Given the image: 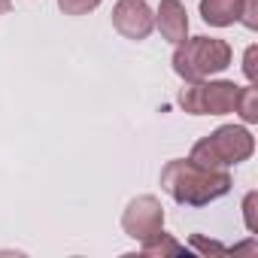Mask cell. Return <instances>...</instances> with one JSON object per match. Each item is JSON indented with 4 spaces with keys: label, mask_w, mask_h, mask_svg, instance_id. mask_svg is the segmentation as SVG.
I'll return each instance as SVG.
<instances>
[{
    "label": "cell",
    "mask_w": 258,
    "mask_h": 258,
    "mask_svg": "<svg viewBox=\"0 0 258 258\" xmlns=\"http://www.w3.org/2000/svg\"><path fill=\"white\" fill-rule=\"evenodd\" d=\"M255 55H258V49L249 46V52H246V76L249 79H255Z\"/></svg>",
    "instance_id": "obj_13"
},
{
    "label": "cell",
    "mask_w": 258,
    "mask_h": 258,
    "mask_svg": "<svg viewBox=\"0 0 258 258\" xmlns=\"http://www.w3.org/2000/svg\"><path fill=\"white\" fill-rule=\"evenodd\" d=\"M155 25H158V31H161L164 40H170V43H182L185 34H188V16H185V7L179 4V0H161Z\"/></svg>",
    "instance_id": "obj_7"
},
{
    "label": "cell",
    "mask_w": 258,
    "mask_h": 258,
    "mask_svg": "<svg viewBox=\"0 0 258 258\" xmlns=\"http://www.w3.org/2000/svg\"><path fill=\"white\" fill-rule=\"evenodd\" d=\"M252 204H255V195H249V198H246V225H249V231H255V216H252Z\"/></svg>",
    "instance_id": "obj_14"
},
{
    "label": "cell",
    "mask_w": 258,
    "mask_h": 258,
    "mask_svg": "<svg viewBox=\"0 0 258 258\" xmlns=\"http://www.w3.org/2000/svg\"><path fill=\"white\" fill-rule=\"evenodd\" d=\"M112 25L127 40H146L155 28V16L143 0H118V7L112 10Z\"/></svg>",
    "instance_id": "obj_6"
},
{
    "label": "cell",
    "mask_w": 258,
    "mask_h": 258,
    "mask_svg": "<svg viewBox=\"0 0 258 258\" xmlns=\"http://www.w3.org/2000/svg\"><path fill=\"white\" fill-rule=\"evenodd\" d=\"M237 94L240 88L234 82H201L198 79L188 88H182L179 103L185 106V112H195V115H222L234 109Z\"/></svg>",
    "instance_id": "obj_4"
},
{
    "label": "cell",
    "mask_w": 258,
    "mask_h": 258,
    "mask_svg": "<svg viewBox=\"0 0 258 258\" xmlns=\"http://www.w3.org/2000/svg\"><path fill=\"white\" fill-rule=\"evenodd\" d=\"M243 10V0H201V16L207 25L216 28H228L240 19Z\"/></svg>",
    "instance_id": "obj_8"
},
{
    "label": "cell",
    "mask_w": 258,
    "mask_h": 258,
    "mask_svg": "<svg viewBox=\"0 0 258 258\" xmlns=\"http://www.w3.org/2000/svg\"><path fill=\"white\" fill-rule=\"evenodd\" d=\"M10 7H13L10 0H0V16H7V13H10Z\"/></svg>",
    "instance_id": "obj_15"
},
{
    "label": "cell",
    "mask_w": 258,
    "mask_h": 258,
    "mask_svg": "<svg viewBox=\"0 0 258 258\" xmlns=\"http://www.w3.org/2000/svg\"><path fill=\"white\" fill-rule=\"evenodd\" d=\"M240 19H243L246 28H258V0H243Z\"/></svg>",
    "instance_id": "obj_12"
},
{
    "label": "cell",
    "mask_w": 258,
    "mask_h": 258,
    "mask_svg": "<svg viewBox=\"0 0 258 258\" xmlns=\"http://www.w3.org/2000/svg\"><path fill=\"white\" fill-rule=\"evenodd\" d=\"M121 225H124V231L131 234L134 240H149V237H155V234L161 231V225H164V210H161V204H158L152 195L137 198L131 207L124 210Z\"/></svg>",
    "instance_id": "obj_5"
},
{
    "label": "cell",
    "mask_w": 258,
    "mask_h": 258,
    "mask_svg": "<svg viewBox=\"0 0 258 258\" xmlns=\"http://www.w3.org/2000/svg\"><path fill=\"white\" fill-rule=\"evenodd\" d=\"M158 252H182V246L176 240H170L164 231H158L155 237L143 240V255H158Z\"/></svg>",
    "instance_id": "obj_10"
},
{
    "label": "cell",
    "mask_w": 258,
    "mask_h": 258,
    "mask_svg": "<svg viewBox=\"0 0 258 258\" xmlns=\"http://www.w3.org/2000/svg\"><path fill=\"white\" fill-rule=\"evenodd\" d=\"M252 149H255V140H252V134L246 131V127L225 124V127H219L216 134H210L201 143H195L191 161L207 167V170H222V167L246 161L252 155Z\"/></svg>",
    "instance_id": "obj_2"
},
{
    "label": "cell",
    "mask_w": 258,
    "mask_h": 258,
    "mask_svg": "<svg viewBox=\"0 0 258 258\" xmlns=\"http://www.w3.org/2000/svg\"><path fill=\"white\" fill-rule=\"evenodd\" d=\"M234 109H237V112H240L246 121H258V88H255V85H249V88H240Z\"/></svg>",
    "instance_id": "obj_9"
},
{
    "label": "cell",
    "mask_w": 258,
    "mask_h": 258,
    "mask_svg": "<svg viewBox=\"0 0 258 258\" xmlns=\"http://www.w3.org/2000/svg\"><path fill=\"white\" fill-rule=\"evenodd\" d=\"M231 64V46L225 40H213V37H191L176 43V55H173V70L188 79H207L210 73H219Z\"/></svg>",
    "instance_id": "obj_3"
},
{
    "label": "cell",
    "mask_w": 258,
    "mask_h": 258,
    "mask_svg": "<svg viewBox=\"0 0 258 258\" xmlns=\"http://www.w3.org/2000/svg\"><path fill=\"white\" fill-rule=\"evenodd\" d=\"M161 185L179 204L204 207L231 188V176L225 170H207L188 158V161H170L161 173Z\"/></svg>",
    "instance_id": "obj_1"
},
{
    "label": "cell",
    "mask_w": 258,
    "mask_h": 258,
    "mask_svg": "<svg viewBox=\"0 0 258 258\" xmlns=\"http://www.w3.org/2000/svg\"><path fill=\"white\" fill-rule=\"evenodd\" d=\"M97 4H100V0H58V7H61L67 16H85V13H91Z\"/></svg>",
    "instance_id": "obj_11"
}]
</instances>
